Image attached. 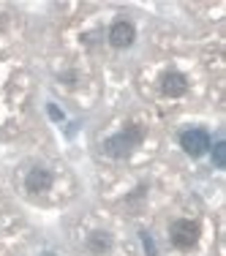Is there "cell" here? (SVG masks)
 I'll return each mask as SVG.
<instances>
[{
	"mask_svg": "<svg viewBox=\"0 0 226 256\" xmlns=\"http://www.w3.org/2000/svg\"><path fill=\"white\" fill-rule=\"evenodd\" d=\"M134 38H136V30H134L131 22H114V25L109 28V44L118 46V50L131 46Z\"/></svg>",
	"mask_w": 226,
	"mask_h": 256,
	"instance_id": "277c9868",
	"label": "cell"
},
{
	"mask_svg": "<svg viewBox=\"0 0 226 256\" xmlns=\"http://www.w3.org/2000/svg\"><path fill=\"white\" fill-rule=\"evenodd\" d=\"M144 131L139 126H131L126 128L123 134H118V136H109L106 142H104V150H106V156L112 158H126L134 153V148H139V142H142Z\"/></svg>",
	"mask_w": 226,
	"mask_h": 256,
	"instance_id": "6da1fadb",
	"label": "cell"
},
{
	"mask_svg": "<svg viewBox=\"0 0 226 256\" xmlns=\"http://www.w3.org/2000/svg\"><path fill=\"white\" fill-rule=\"evenodd\" d=\"M50 114H52L54 120H60V118H63V114H60V109H54V106H50Z\"/></svg>",
	"mask_w": 226,
	"mask_h": 256,
	"instance_id": "9c48e42d",
	"label": "cell"
},
{
	"mask_svg": "<svg viewBox=\"0 0 226 256\" xmlns=\"http://www.w3.org/2000/svg\"><path fill=\"white\" fill-rule=\"evenodd\" d=\"M210 150H212V161H216V166H224L226 164V142L210 144Z\"/></svg>",
	"mask_w": 226,
	"mask_h": 256,
	"instance_id": "ba28073f",
	"label": "cell"
},
{
	"mask_svg": "<svg viewBox=\"0 0 226 256\" xmlns=\"http://www.w3.org/2000/svg\"><path fill=\"white\" fill-rule=\"evenodd\" d=\"M25 186H28V191L41 194V191H46V188L52 186V174L46 172V169H30V174H28Z\"/></svg>",
	"mask_w": 226,
	"mask_h": 256,
	"instance_id": "8992f818",
	"label": "cell"
},
{
	"mask_svg": "<svg viewBox=\"0 0 226 256\" xmlns=\"http://www.w3.org/2000/svg\"><path fill=\"white\" fill-rule=\"evenodd\" d=\"M180 144L188 156L199 158L210 150V136H207V131H202V128H188V131H182Z\"/></svg>",
	"mask_w": 226,
	"mask_h": 256,
	"instance_id": "3957f363",
	"label": "cell"
},
{
	"mask_svg": "<svg viewBox=\"0 0 226 256\" xmlns=\"http://www.w3.org/2000/svg\"><path fill=\"white\" fill-rule=\"evenodd\" d=\"M88 248H90L93 254H106L109 248H112V237H109L106 232H96V234H90Z\"/></svg>",
	"mask_w": 226,
	"mask_h": 256,
	"instance_id": "52a82bcc",
	"label": "cell"
},
{
	"mask_svg": "<svg viewBox=\"0 0 226 256\" xmlns=\"http://www.w3.org/2000/svg\"><path fill=\"white\" fill-rule=\"evenodd\" d=\"M44 256H54V254H44Z\"/></svg>",
	"mask_w": 226,
	"mask_h": 256,
	"instance_id": "8fae6325",
	"label": "cell"
},
{
	"mask_svg": "<svg viewBox=\"0 0 226 256\" xmlns=\"http://www.w3.org/2000/svg\"><path fill=\"white\" fill-rule=\"evenodd\" d=\"M188 88L186 76L180 74V71H166V74L161 76V93L169 96V98H177V96H182Z\"/></svg>",
	"mask_w": 226,
	"mask_h": 256,
	"instance_id": "5b68a950",
	"label": "cell"
},
{
	"mask_svg": "<svg viewBox=\"0 0 226 256\" xmlns=\"http://www.w3.org/2000/svg\"><path fill=\"white\" fill-rule=\"evenodd\" d=\"M144 246H148V254L152 256V242H150V237H148V234H144Z\"/></svg>",
	"mask_w": 226,
	"mask_h": 256,
	"instance_id": "30bf717a",
	"label": "cell"
},
{
	"mask_svg": "<svg viewBox=\"0 0 226 256\" xmlns=\"http://www.w3.org/2000/svg\"><path fill=\"white\" fill-rule=\"evenodd\" d=\"M169 234H172V242L177 248H191V246H196V240H199V224L188 221V218H180V221L172 224Z\"/></svg>",
	"mask_w": 226,
	"mask_h": 256,
	"instance_id": "7a4b0ae2",
	"label": "cell"
}]
</instances>
